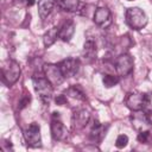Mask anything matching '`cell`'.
Instances as JSON below:
<instances>
[{"mask_svg":"<svg viewBox=\"0 0 152 152\" xmlns=\"http://www.w3.org/2000/svg\"><path fill=\"white\" fill-rule=\"evenodd\" d=\"M33 82V87L36 93L38 94L40 101L45 104H49L51 99H52V94H53V86L48 81V78L45 77H33L32 78Z\"/></svg>","mask_w":152,"mask_h":152,"instance_id":"obj_1","label":"cell"},{"mask_svg":"<svg viewBox=\"0 0 152 152\" xmlns=\"http://www.w3.org/2000/svg\"><path fill=\"white\" fill-rule=\"evenodd\" d=\"M126 21L134 30H141L147 24V17L139 7H131L126 11Z\"/></svg>","mask_w":152,"mask_h":152,"instance_id":"obj_2","label":"cell"},{"mask_svg":"<svg viewBox=\"0 0 152 152\" xmlns=\"http://www.w3.org/2000/svg\"><path fill=\"white\" fill-rule=\"evenodd\" d=\"M20 76V65L15 61H8L2 66V80L6 84L12 86Z\"/></svg>","mask_w":152,"mask_h":152,"instance_id":"obj_3","label":"cell"},{"mask_svg":"<svg viewBox=\"0 0 152 152\" xmlns=\"http://www.w3.org/2000/svg\"><path fill=\"white\" fill-rule=\"evenodd\" d=\"M125 102L131 110H141L148 103V96L144 93H131Z\"/></svg>","mask_w":152,"mask_h":152,"instance_id":"obj_4","label":"cell"},{"mask_svg":"<svg viewBox=\"0 0 152 152\" xmlns=\"http://www.w3.org/2000/svg\"><path fill=\"white\" fill-rule=\"evenodd\" d=\"M44 74L45 77L48 78V81L55 87V86H59L63 83L64 81V75L59 68V65L56 64H46L44 65Z\"/></svg>","mask_w":152,"mask_h":152,"instance_id":"obj_5","label":"cell"},{"mask_svg":"<svg viewBox=\"0 0 152 152\" xmlns=\"http://www.w3.org/2000/svg\"><path fill=\"white\" fill-rule=\"evenodd\" d=\"M131 122H132L133 127L139 132L148 131V128L151 127V120H150L148 115L142 112V109L133 110V113L131 115Z\"/></svg>","mask_w":152,"mask_h":152,"instance_id":"obj_6","label":"cell"},{"mask_svg":"<svg viewBox=\"0 0 152 152\" xmlns=\"http://www.w3.org/2000/svg\"><path fill=\"white\" fill-rule=\"evenodd\" d=\"M24 139L26 144L31 147L40 146V127L38 124L32 122L25 131H24Z\"/></svg>","mask_w":152,"mask_h":152,"instance_id":"obj_7","label":"cell"},{"mask_svg":"<svg viewBox=\"0 0 152 152\" xmlns=\"http://www.w3.org/2000/svg\"><path fill=\"white\" fill-rule=\"evenodd\" d=\"M115 69H116V71L120 76L129 75L133 70V59H132V57L127 53H124V55L119 56L118 59H116Z\"/></svg>","mask_w":152,"mask_h":152,"instance_id":"obj_8","label":"cell"},{"mask_svg":"<svg viewBox=\"0 0 152 152\" xmlns=\"http://www.w3.org/2000/svg\"><path fill=\"white\" fill-rule=\"evenodd\" d=\"M59 68L64 75V77H72L77 74L80 69V61L75 58H66L62 61L59 64Z\"/></svg>","mask_w":152,"mask_h":152,"instance_id":"obj_9","label":"cell"},{"mask_svg":"<svg viewBox=\"0 0 152 152\" xmlns=\"http://www.w3.org/2000/svg\"><path fill=\"white\" fill-rule=\"evenodd\" d=\"M90 114L86 109H78L72 115V126L75 129H82L89 122Z\"/></svg>","mask_w":152,"mask_h":152,"instance_id":"obj_10","label":"cell"},{"mask_svg":"<svg viewBox=\"0 0 152 152\" xmlns=\"http://www.w3.org/2000/svg\"><path fill=\"white\" fill-rule=\"evenodd\" d=\"M96 43L94 39L88 38L84 42V46H83V51H82V57L86 62L90 63L96 58Z\"/></svg>","mask_w":152,"mask_h":152,"instance_id":"obj_11","label":"cell"},{"mask_svg":"<svg viewBox=\"0 0 152 152\" xmlns=\"http://www.w3.org/2000/svg\"><path fill=\"white\" fill-rule=\"evenodd\" d=\"M51 134L55 140H65L68 137V129L59 120H52L51 122Z\"/></svg>","mask_w":152,"mask_h":152,"instance_id":"obj_12","label":"cell"},{"mask_svg":"<svg viewBox=\"0 0 152 152\" xmlns=\"http://www.w3.org/2000/svg\"><path fill=\"white\" fill-rule=\"evenodd\" d=\"M110 20V12L107 7H99L94 13V21L99 26L106 25Z\"/></svg>","mask_w":152,"mask_h":152,"instance_id":"obj_13","label":"cell"},{"mask_svg":"<svg viewBox=\"0 0 152 152\" xmlns=\"http://www.w3.org/2000/svg\"><path fill=\"white\" fill-rule=\"evenodd\" d=\"M75 32V26L71 20H68L63 24V26L59 28V38L63 42H69Z\"/></svg>","mask_w":152,"mask_h":152,"instance_id":"obj_14","label":"cell"},{"mask_svg":"<svg viewBox=\"0 0 152 152\" xmlns=\"http://www.w3.org/2000/svg\"><path fill=\"white\" fill-rule=\"evenodd\" d=\"M53 5H55V0H39L38 1V12H39V15L45 19L52 11L53 8Z\"/></svg>","mask_w":152,"mask_h":152,"instance_id":"obj_15","label":"cell"},{"mask_svg":"<svg viewBox=\"0 0 152 152\" xmlns=\"http://www.w3.org/2000/svg\"><path fill=\"white\" fill-rule=\"evenodd\" d=\"M59 37V28L58 27H52V28H50L45 34H44V37H43V42H44V45L46 46V48H49L50 45H52L55 42H56V39Z\"/></svg>","mask_w":152,"mask_h":152,"instance_id":"obj_16","label":"cell"},{"mask_svg":"<svg viewBox=\"0 0 152 152\" xmlns=\"http://www.w3.org/2000/svg\"><path fill=\"white\" fill-rule=\"evenodd\" d=\"M64 95H65V97H69V99H72V100H76V101H84L86 100L84 94L77 87H70V88H68L64 91Z\"/></svg>","mask_w":152,"mask_h":152,"instance_id":"obj_17","label":"cell"},{"mask_svg":"<svg viewBox=\"0 0 152 152\" xmlns=\"http://www.w3.org/2000/svg\"><path fill=\"white\" fill-rule=\"evenodd\" d=\"M55 2L64 11L74 12L78 8V0H55Z\"/></svg>","mask_w":152,"mask_h":152,"instance_id":"obj_18","label":"cell"},{"mask_svg":"<svg viewBox=\"0 0 152 152\" xmlns=\"http://www.w3.org/2000/svg\"><path fill=\"white\" fill-rule=\"evenodd\" d=\"M104 135V129H103V126L100 125L97 121L93 125V128H91V134L90 137L94 139V140H100L102 137Z\"/></svg>","mask_w":152,"mask_h":152,"instance_id":"obj_19","label":"cell"},{"mask_svg":"<svg viewBox=\"0 0 152 152\" xmlns=\"http://www.w3.org/2000/svg\"><path fill=\"white\" fill-rule=\"evenodd\" d=\"M102 82L106 88H110V87H114L119 82V78L118 76H114V75H104V77L102 78Z\"/></svg>","mask_w":152,"mask_h":152,"instance_id":"obj_20","label":"cell"},{"mask_svg":"<svg viewBox=\"0 0 152 152\" xmlns=\"http://www.w3.org/2000/svg\"><path fill=\"white\" fill-rule=\"evenodd\" d=\"M127 142H128V137L126 134H120L115 140V146L118 148H122L127 145Z\"/></svg>","mask_w":152,"mask_h":152,"instance_id":"obj_21","label":"cell"},{"mask_svg":"<svg viewBox=\"0 0 152 152\" xmlns=\"http://www.w3.org/2000/svg\"><path fill=\"white\" fill-rule=\"evenodd\" d=\"M148 137H150V132H148V131H141V132H139V134H138V140H139L140 142H147Z\"/></svg>","mask_w":152,"mask_h":152,"instance_id":"obj_22","label":"cell"},{"mask_svg":"<svg viewBox=\"0 0 152 152\" xmlns=\"http://www.w3.org/2000/svg\"><path fill=\"white\" fill-rule=\"evenodd\" d=\"M65 102H66V97H65L64 94H63V95H59V96L56 99V103H57V104H61V106H62V104H64Z\"/></svg>","mask_w":152,"mask_h":152,"instance_id":"obj_23","label":"cell"},{"mask_svg":"<svg viewBox=\"0 0 152 152\" xmlns=\"http://www.w3.org/2000/svg\"><path fill=\"white\" fill-rule=\"evenodd\" d=\"M128 1H132V0H128Z\"/></svg>","mask_w":152,"mask_h":152,"instance_id":"obj_24","label":"cell"}]
</instances>
